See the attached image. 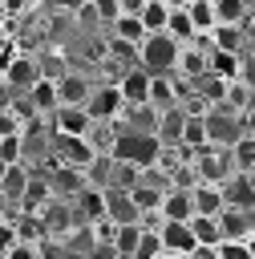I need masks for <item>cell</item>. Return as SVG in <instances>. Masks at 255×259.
Listing matches in <instances>:
<instances>
[{
    "mask_svg": "<svg viewBox=\"0 0 255 259\" xmlns=\"http://www.w3.org/2000/svg\"><path fill=\"white\" fill-rule=\"evenodd\" d=\"M158 154H162V146H158V138L154 134H130V130H121L117 138H113V146H109V162H121V166H130V170H138V174H146V170H154L158 166Z\"/></svg>",
    "mask_w": 255,
    "mask_h": 259,
    "instance_id": "cell-1",
    "label": "cell"
},
{
    "mask_svg": "<svg viewBox=\"0 0 255 259\" xmlns=\"http://www.w3.org/2000/svg\"><path fill=\"white\" fill-rule=\"evenodd\" d=\"M202 134H206V146H219V150H231L239 138L251 134V113H231L223 105H210L202 113Z\"/></svg>",
    "mask_w": 255,
    "mask_h": 259,
    "instance_id": "cell-2",
    "label": "cell"
},
{
    "mask_svg": "<svg viewBox=\"0 0 255 259\" xmlns=\"http://www.w3.org/2000/svg\"><path fill=\"white\" fill-rule=\"evenodd\" d=\"M178 49H182V45H174L166 32H154V36H146V40L134 49V65H138L146 77H170V73H174V61H178Z\"/></svg>",
    "mask_w": 255,
    "mask_h": 259,
    "instance_id": "cell-3",
    "label": "cell"
},
{
    "mask_svg": "<svg viewBox=\"0 0 255 259\" xmlns=\"http://www.w3.org/2000/svg\"><path fill=\"white\" fill-rule=\"evenodd\" d=\"M186 162H190V170H194V182H210V186H219L227 174H235L231 154L219 150V146H202V150L186 154Z\"/></svg>",
    "mask_w": 255,
    "mask_h": 259,
    "instance_id": "cell-4",
    "label": "cell"
},
{
    "mask_svg": "<svg viewBox=\"0 0 255 259\" xmlns=\"http://www.w3.org/2000/svg\"><path fill=\"white\" fill-rule=\"evenodd\" d=\"M85 113H89V121H117L121 117V93H117V85L113 81H101V85H93L89 89V97H85V105H81Z\"/></svg>",
    "mask_w": 255,
    "mask_h": 259,
    "instance_id": "cell-5",
    "label": "cell"
},
{
    "mask_svg": "<svg viewBox=\"0 0 255 259\" xmlns=\"http://www.w3.org/2000/svg\"><path fill=\"white\" fill-rule=\"evenodd\" d=\"M0 81L8 93H28L36 81H40V69H36V57L32 53H12V61L0 69Z\"/></svg>",
    "mask_w": 255,
    "mask_h": 259,
    "instance_id": "cell-6",
    "label": "cell"
},
{
    "mask_svg": "<svg viewBox=\"0 0 255 259\" xmlns=\"http://www.w3.org/2000/svg\"><path fill=\"white\" fill-rule=\"evenodd\" d=\"M182 93H186V81H178V77H150V89H146V109L166 113V109H174V105L182 101Z\"/></svg>",
    "mask_w": 255,
    "mask_h": 259,
    "instance_id": "cell-7",
    "label": "cell"
},
{
    "mask_svg": "<svg viewBox=\"0 0 255 259\" xmlns=\"http://www.w3.org/2000/svg\"><path fill=\"white\" fill-rule=\"evenodd\" d=\"M49 158H57L53 166H69V170H89V162L97 158L93 150H89V142L85 138H53V154Z\"/></svg>",
    "mask_w": 255,
    "mask_h": 259,
    "instance_id": "cell-8",
    "label": "cell"
},
{
    "mask_svg": "<svg viewBox=\"0 0 255 259\" xmlns=\"http://www.w3.org/2000/svg\"><path fill=\"white\" fill-rule=\"evenodd\" d=\"M45 182H49V194L57 198V202H73L85 186H89V178H85V170H69V166H53L49 174H45Z\"/></svg>",
    "mask_w": 255,
    "mask_h": 259,
    "instance_id": "cell-9",
    "label": "cell"
},
{
    "mask_svg": "<svg viewBox=\"0 0 255 259\" xmlns=\"http://www.w3.org/2000/svg\"><path fill=\"white\" fill-rule=\"evenodd\" d=\"M219 194H223V206H235V210H251L255 202V178L251 174H227L219 182Z\"/></svg>",
    "mask_w": 255,
    "mask_h": 259,
    "instance_id": "cell-10",
    "label": "cell"
},
{
    "mask_svg": "<svg viewBox=\"0 0 255 259\" xmlns=\"http://www.w3.org/2000/svg\"><path fill=\"white\" fill-rule=\"evenodd\" d=\"M194 206H190V190L186 186H166L162 202H158V223H190Z\"/></svg>",
    "mask_w": 255,
    "mask_h": 259,
    "instance_id": "cell-11",
    "label": "cell"
},
{
    "mask_svg": "<svg viewBox=\"0 0 255 259\" xmlns=\"http://www.w3.org/2000/svg\"><path fill=\"white\" fill-rule=\"evenodd\" d=\"M215 223H219V235H223V239H235V243H251V235H255V219H251V210L223 206V210L215 214Z\"/></svg>",
    "mask_w": 255,
    "mask_h": 259,
    "instance_id": "cell-12",
    "label": "cell"
},
{
    "mask_svg": "<svg viewBox=\"0 0 255 259\" xmlns=\"http://www.w3.org/2000/svg\"><path fill=\"white\" fill-rule=\"evenodd\" d=\"M206 73V40H194V45H182L178 49V61H174V73L170 77H178V81H194V77H202Z\"/></svg>",
    "mask_w": 255,
    "mask_h": 259,
    "instance_id": "cell-13",
    "label": "cell"
},
{
    "mask_svg": "<svg viewBox=\"0 0 255 259\" xmlns=\"http://www.w3.org/2000/svg\"><path fill=\"white\" fill-rule=\"evenodd\" d=\"M89 113L81 105H61L53 109V138H85L89 134Z\"/></svg>",
    "mask_w": 255,
    "mask_h": 259,
    "instance_id": "cell-14",
    "label": "cell"
},
{
    "mask_svg": "<svg viewBox=\"0 0 255 259\" xmlns=\"http://www.w3.org/2000/svg\"><path fill=\"white\" fill-rule=\"evenodd\" d=\"M113 85H117V93H121V105H125V109H142V105H146L150 77H146L138 65H130V69H125V73H121Z\"/></svg>",
    "mask_w": 255,
    "mask_h": 259,
    "instance_id": "cell-15",
    "label": "cell"
},
{
    "mask_svg": "<svg viewBox=\"0 0 255 259\" xmlns=\"http://www.w3.org/2000/svg\"><path fill=\"white\" fill-rule=\"evenodd\" d=\"M101 206H105V219L113 227H125V223H138L142 219L138 206L130 202V194L125 190H113V186H101Z\"/></svg>",
    "mask_w": 255,
    "mask_h": 259,
    "instance_id": "cell-16",
    "label": "cell"
},
{
    "mask_svg": "<svg viewBox=\"0 0 255 259\" xmlns=\"http://www.w3.org/2000/svg\"><path fill=\"white\" fill-rule=\"evenodd\" d=\"M210 12H215V24H231L251 36V0H210Z\"/></svg>",
    "mask_w": 255,
    "mask_h": 259,
    "instance_id": "cell-17",
    "label": "cell"
},
{
    "mask_svg": "<svg viewBox=\"0 0 255 259\" xmlns=\"http://www.w3.org/2000/svg\"><path fill=\"white\" fill-rule=\"evenodd\" d=\"M89 89H93V81L85 77V73H61L57 77V109L61 105H85V97H89Z\"/></svg>",
    "mask_w": 255,
    "mask_h": 259,
    "instance_id": "cell-18",
    "label": "cell"
},
{
    "mask_svg": "<svg viewBox=\"0 0 255 259\" xmlns=\"http://www.w3.org/2000/svg\"><path fill=\"white\" fill-rule=\"evenodd\" d=\"M28 178H32V170H28L24 162H16V166L4 170V178H0V198L8 202V210H20V198H24V190H28Z\"/></svg>",
    "mask_w": 255,
    "mask_h": 259,
    "instance_id": "cell-19",
    "label": "cell"
},
{
    "mask_svg": "<svg viewBox=\"0 0 255 259\" xmlns=\"http://www.w3.org/2000/svg\"><path fill=\"white\" fill-rule=\"evenodd\" d=\"M158 243L166 255H190L194 251V239H190V227L186 223H158Z\"/></svg>",
    "mask_w": 255,
    "mask_h": 259,
    "instance_id": "cell-20",
    "label": "cell"
},
{
    "mask_svg": "<svg viewBox=\"0 0 255 259\" xmlns=\"http://www.w3.org/2000/svg\"><path fill=\"white\" fill-rule=\"evenodd\" d=\"M206 49H215V53H243V49H251V36L243 28H231V24H215L210 36H206Z\"/></svg>",
    "mask_w": 255,
    "mask_h": 259,
    "instance_id": "cell-21",
    "label": "cell"
},
{
    "mask_svg": "<svg viewBox=\"0 0 255 259\" xmlns=\"http://www.w3.org/2000/svg\"><path fill=\"white\" fill-rule=\"evenodd\" d=\"M186 190H190V206H194V214L215 219V214L223 210V194H219V186H210V182H194V186H186Z\"/></svg>",
    "mask_w": 255,
    "mask_h": 259,
    "instance_id": "cell-22",
    "label": "cell"
},
{
    "mask_svg": "<svg viewBox=\"0 0 255 259\" xmlns=\"http://www.w3.org/2000/svg\"><path fill=\"white\" fill-rule=\"evenodd\" d=\"M24 97H28V105H32V113H36V117H53V109H57V81L40 77Z\"/></svg>",
    "mask_w": 255,
    "mask_h": 259,
    "instance_id": "cell-23",
    "label": "cell"
},
{
    "mask_svg": "<svg viewBox=\"0 0 255 259\" xmlns=\"http://www.w3.org/2000/svg\"><path fill=\"white\" fill-rule=\"evenodd\" d=\"M223 109H231V113H251V77H239V81H227V89H223V101H219Z\"/></svg>",
    "mask_w": 255,
    "mask_h": 259,
    "instance_id": "cell-24",
    "label": "cell"
},
{
    "mask_svg": "<svg viewBox=\"0 0 255 259\" xmlns=\"http://www.w3.org/2000/svg\"><path fill=\"white\" fill-rule=\"evenodd\" d=\"M182 12H186V20H190V28H194V40H206V36H210V28H215L210 0H190Z\"/></svg>",
    "mask_w": 255,
    "mask_h": 259,
    "instance_id": "cell-25",
    "label": "cell"
},
{
    "mask_svg": "<svg viewBox=\"0 0 255 259\" xmlns=\"http://www.w3.org/2000/svg\"><path fill=\"white\" fill-rule=\"evenodd\" d=\"M190 239H194V247H219L223 243V235H219V223L215 219H206V214H190Z\"/></svg>",
    "mask_w": 255,
    "mask_h": 259,
    "instance_id": "cell-26",
    "label": "cell"
},
{
    "mask_svg": "<svg viewBox=\"0 0 255 259\" xmlns=\"http://www.w3.org/2000/svg\"><path fill=\"white\" fill-rule=\"evenodd\" d=\"M109 32H113V40H121V45H130V49H138V45L146 40V28L138 24V16H117V20L109 24Z\"/></svg>",
    "mask_w": 255,
    "mask_h": 259,
    "instance_id": "cell-27",
    "label": "cell"
},
{
    "mask_svg": "<svg viewBox=\"0 0 255 259\" xmlns=\"http://www.w3.org/2000/svg\"><path fill=\"white\" fill-rule=\"evenodd\" d=\"M227 154H231V166H235L239 174H251V170H255V134L239 138V142H235Z\"/></svg>",
    "mask_w": 255,
    "mask_h": 259,
    "instance_id": "cell-28",
    "label": "cell"
},
{
    "mask_svg": "<svg viewBox=\"0 0 255 259\" xmlns=\"http://www.w3.org/2000/svg\"><path fill=\"white\" fill-rule=\"evenodd\" d=\"M138 239H142V227H138V223H125V227H117V231H113L109 247H113V255H117V259H130V255H134V247H138Z\"/></svg>",
    "mask_w": 255,
    "mask_h": 259,
    "instance_id": "cell-29",
    "label": "cell"
},
{
    "mask_svg": "<svg viewBox=\"0 0 255 259\" xmlns=\"http://www.w3.org/2000/svg\"><path fill=\"white\" fill-rule=\"evenodd\" d=\"M166 16H170V12H166V4H162V0H146V8L138 12V24L146 28V36H154V32H162V28H166Z\"/></svg>",
    "mask_w": 255,
    "mask_h": 259,
    "instance_id": "cell-30",
    "label": "cell"
},
{
    "mask_svg": "<svg viewBox=\"0 0 255 259\" xmlns=\"http://www.w3.org/2000/svg\"><path fill=\"white\" fill-rule=\"evenodd\" d=\"M215 259H255V251H251V243H235V239H223V243L215 247Z\"/></svg>",
    "mask_w": 255,
    "mask_h": 259,
    "instance_id": "cell-31",
    "label": "cell"
},
{
    "mask_svg": "<svg viewBox=\"0 0 255 259\" xmlns=\"http://www.w3.org/2000/svg\"><path fill=\"white\" fill-rule=\"evenodd\" d=\"M85 8H89V12H93V16L101 20V24H105V28H109V24L117 20V0H89Z\"/></svg>",
    "mask_w": 255,
    "mask_h": 259,
    "instance_id": "cell-32",
    "label": "cell"
},
{
    "mask_svg": "<svg viewBox=\"0 0 255 259\" xmlns=\"http://www.w3.org/2000/svg\"><path fill=\"white\" fill-rule=\"evenodd\" d=\"M0 162H4V166H16V162H20V134L0 138Z\"/></svg>",
    "mask_w": 255,
    "mask_h": 259,
    "instance_id": "cell-33",
    "label": "cell"
},
{
    "mask_svg": "<svg viewBox=\"0 0 255 259\" xmlns=\"http://www.w3.org/2000/svg\"><path fill=\"white\" fill-rule=\"evenodd\" d=\"M0 259H36V243H20V239H12V243L0 251Z\"/></svg>",
    "mask_w": 255,
    "mask_h": 259,
    "instance_id": "cell-34",
    "label": "cell"
},
{
    "mask_svg": "<svg viewBox=\"0 0 255 259\" xmlns=\"http://www.w3.org/2000/svg\"><path fill=\"white\" fill-rule=\"evenodd\" d=\"M36 0H0V12L4 16H20V12H28Z\"/></svg>",
    "mask_w": 255,
    "mask_h": 259,
    "instance_id": "cell-35",
    "label": "cell"
},
{
    "mask_svg": "<svg viewBox=\"0 0 255 259\" xmlns=\"http://www.w3.org/2000/svg\"><path fill=\"white\" fill-rule=\"evenodd\" d=\"M49 4H53L57 12H65V16H77V12H81L89 0H49Z\"/></svg>",
    "mask_w": 255,
    "mask_h": 259,
    "instance_id": "cell-36",
    "label": "cell"
},
{
    "mask_svg": "<svg viewBox=\"0 0 255 259\" xmlns=\"http://www.w3.org/2000/svg\"><path fill=\"white\" fill-rule=\"evenodd\" d=\"M146 8V0H117V16H138Z\"/></svg>",
    "mask_w": 255,
    "mask_h": 259,
    "instance_id": "cell-37",
    "label": "cell"
},
{
    "mask_svg": "<svg viewBox=\"0 0 255 259\" xmlns=\"http://www.w3.org/2000/svg\"><path fill=\"white\" fill-rule=\"evenodd\" d=\"M85 259H117V255H113L109 243H89V255H85Z\"/></svg>",
    "mask_w": 255,
    "mask_h": 259,
    "instance_id": "cell-38",
    "label": "cell"
},
{
    "mask_svg": "<svg viewBox=\"0 0 255 259\" xmlns=\"http://www.w3.org/2000/svg\"><path fill=\"white\" fill-rule=\"evenodd\" d=\"M162 4H166V12H182L190 0H162Z\"/></svg>",
    "mask_w": 255,
    "mask_h": 259,
    "instance_id": "cell-39",
    "label": "cell"
},
{
    "mask_svg": "<svg viewBox=\"0 0 255 259\" xmlns=\"http://www.w3.org/2000/svg\"><path fill=\"white\" fill-rule=\"evenodd\" d=\"M4 214H12V210H8V202L0 198V223H4Z\"/></svg>",
    "mask_w": 255,
    "mask_h": 259,
    "instance_id": "cell-40",
    "label": "cell"
},
{
    "mask_svg": "<svg viewBox=\"0 0 255 259\" xmlns=\"http://www.w3.org/2000/svg\"><path fill=\"white\" fill-rule=\"evenodd\" d=\"M158 259H186V255H166V251H162V255H158Z\"/></svg>",
    "mask_w": 255,
    "mask_h": 259,
    "instance_id": "cell-41",
    "label": "cell"
},
{
    "mask_svg": "<svg viewBox=\"0 0 255 259\" xmlns=\"http://www.w3.org/2000/svg\"><path fill=\"white\" fill-rule=\"evenodd\" d=\"M4 170H8V166H4V162H0V178H4Z\"/></svg>",
    "mask_w": 255,
    "mask_h": 259,
    "instance_id": "cell-42",
    "label": "cell"
},
{
    "mask_svg": "<svg viewBox=\"0 0 255 259\" xmlns=\"http://www.w3.org/2000/svg\"><path fill=\"white\" fill-rule=\"evenodd\" d=\"M0 16H4V12H0Z\"/></svg>",
    "mask_w": 255,
    "mask_h": 259,
    "instance_id": "cell-43",
    "label": "cell"
}]
</instances>
